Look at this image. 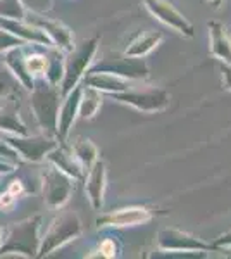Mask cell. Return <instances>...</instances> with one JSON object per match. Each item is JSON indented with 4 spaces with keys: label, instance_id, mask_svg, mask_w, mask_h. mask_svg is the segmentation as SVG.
Wrapping results in <instances>:
<instances>
[{
    "label": "cell",
    "instance_id": "1",
    "mask_svg": "<svg viewBox=\"0 0 231 259\" xmlns=\"http://www.w3.org/2000/svg\"><path fill=\"white\" fill-rule=\"evenodd\" d=\"M114 97L116 100H119V102L128 104V106L135 107L138 111H144V112L164 111L169 107V102H171V95L162 89H150L144 92L124 90V92H119V94H114Z\"/></svg>",
    "mask_w": 231,
    "mask_h": 259
},
{
    "label": "cell",
    "instance_id": "2",
    "mask_svg": "<svg viewBox=\"0 0 231 259\" xmlns=\"http://www.w3.org/2000/svg\"><path fill=\"white\" fill-rule=\"evenodd\" d=\"M145 7L152 16H155L161 23L166 26H169L171 30H174L179 35L192 38L195 35V28L184 16L179 12L169 0H144Z\"/></svg>",
    "mask_w": 231,
    "mask_h": 259
},
{
    "label": "cell",
    "instance_id": "3",
    "mask_svg": "<svg viewBox=\"0 0 231 259\" xmlns=\"http://www.w3.org/2000/svg\"><path fill=\"white\" fill-rule=\"evenodd\" d=\"M157 245L161 250H214L212 244H207L195 235L176 228H162L157 233Z\"/></svg>",
    "mask_w": 231,
    "mask_h": 259
},
{
    "label": "cell",
    "instance_id": "4",
    "mask_svg": "<svg viewBox=\"0 0 231 259\" xmlns=\"http://www.w3.org/2000/svg\"><path fill=\"white\" fill-rule=\"evenodd\" d=\"M94 71H102V73H112L116 76L126 78V80H147L149 78V68H147L144 57H131L116 56L114 59L102 62V66H97Z\"/></svg>",
    "mask_w": 231,
    "mask_h": 259
},
{
    "label": "cell",
    "instance_id": "5",
    "mask_svg": "<svg viewBox=\"0 0 231 259\" xmlns=\"http://www.w3.org/2000/svg\"><path fill=\"white\" fill-rule=\"evenodd\" d=\"M152 220V212L145 207H124V209L109 212L97 220L99 227H136Z\"/></svg>",
    "mask_w": 231,
    "mask_h": 259
},
{
    "label": "cell",
    "instance_id": "6",
    "mask_svg": "<svg viewBox=\"0 0 231 259\" xmlns=\"http://www.w3.org/2000/svg\"><path fill=\"white\" fill-rule=\"evenodd\" d=\"M97 44H99V38L85 41V44L74 52V56L71 57V61L68 64V73H66V83H64L66 90L73 89L79 78H81V74L85 73L86 66L90 64L91 57H94V54L97 50Z\"/></svg>",
    "mask_w": 231,
    "mask_h": 259
},
{
    "label": "cell",
    "instance_id": "7",
    "mask_svg": "<svg viewBox=\"0 0 231 259\" xmlns=\"http://www.w3.org/2000/svg\"><path fill=\"white\" fill-rule=\"evenodd\" d=\"M209 38H211V54L217 61L231 64V38L224 24L219 21H209Z\"/></svg>",
    "mask_w": 231,
    "mask_h": 259
},
{
    "label": "cell",
    "instance_id": "8",
    "mask_svg": "<svg viewBox=\"0 0 231 259\" xmlns=\"http://www.w3.org/2000/svg\"><path fill=\"white\" fill-rule=\"evenodd\" d=\"M88 171H90V177H88V182H86V190H88V194H90L94 207L99 209V207L102 206L104 189H106V166H104V162L95 161V164Z\"/></svg>",
    "mask_w": 231,
    "mask_h": 259
},
{
    "label": "cell",
    "instance_id": "9",
    "mask_svg": "<svg viewBox=\"0 0 231 259\" xmlns=\"http://www.w3.org/2000/svg\"><path fill=\"white\" fill-rule=\"evenodd\" d=\"M86 83L97 90H106L111 94L129 90V83L126 78L116 76L112 73H102V71H91V74L86 78Z\"/></svg>",
    "mask_w": 231,
    "mask_h": 259
},
{
    "label": "cell",
    "instance_id": "10",
    "mask_svg": "<svg viewBox=\"0 0 231 259\" xmlns=\"http://www.w3.org/2000/svg\"><path fill=\"white\" fill-rule=\"evenodd\" d=\"M164 40V33L157 31V30H149L144 31L142 35H138L135 40L131 41L128 49H126V56H131V57H145L149 52L157 47L159 44Z\"/></svg>",
    "mask_w": 231,
    "mask_h": 259
},
{
    "label": "cell",
    "instance_id": "11",
    "mask_svg": "<svg viewBox=\"0 0 231 259\" xmlns=\"http://www.w3.org/2000/svg\"><path fill=\"white\" fill-rule=\"evenodd\" d=\"M100 104H102V95L94 87H88L85 90V95H83L81 104H79V112H81L83 118H91L100 107Z\"/></svg>",
    "mask_w": 231,
    "mask_h": 259
},
{
    "label": "cell",
    "instance_id": "12",
    "mask_svg": "<svg viewBox=\"0 0 231 259\" xmlns=\"http://www.w3.org/2000/svg\"><path fill=\"white\" fill-rule=\"evenodd\" d=\"M74 154H76L78 161L81 162L83 168H86V169H90L97 161V149L91 145V142H88V140L79 142L76 147H74Z\"/></svg>",
    "mask_w": 231,
    "mask_h": 259
},
{
    "label": "cell",
    "instance_id": "13",
    "mask_svg": "<svg viewBox=\"0 0 231 259\" xmlns=\"http://www.w3.org/2000/svg\"><path fill=\"white\" fill-rule=\"evenodd\" d=\"M219 71L222 74V85H224L226 90L231 92V64L219 61Z\"/></svg>",
    "mask_w": 231,
    "mask_h": 259
},
{
    "label": "cell",
    "instance_id": "14",
    "mask_svg": "<svg viewBox=\"0 0 231 259\" xmlns=\"http://www.w3.org/2000/svg\"><path fill=\"white\" fill-rule=\"evenodd\" d=\"M100 252H102L104 257H114L116 256V244L114 240L106 239L100 244Z\"/></svg>",
    "mask_w": 231,
    "mask_h": 259
},
{
    "label": "cell",
    "instance_id": "15",
    "mask_svg": "<svg viewBox=\"0 0 231 259\" xmlns=\"http://www.w3.org/2000/svg\"><path fill=\"white\" fill-rule=\"evenodd\" d=\"M212 247H214V250L224 249V247H231V230H229V232H226V233H222V235L217 237L216 242L212 244Z\"/></svg>",
    "mask_w": 231,
    "mask_h": 259
},
{
    "label": "cell",
    "instance_id": "16",
    "mask_svg": "<svg viewBox=\"0 0 231 259\" xmlns=\"http://www.w3.org/2000/svg\"><path fill=\"white\" fill-rule=\"evenodd\" d=\"M28 69L31 71V73H38V71L45 69V59L43 57H31V59L28 61Z\"/></svg>",
    "mask_w": 231,
    "mask_h": 259
},
{
    "label": "cell",
    "instance_id": "17",
    "mask_svg": "<svg viewBox=\"0 0 231 259\" xmlns=\"http://www.w3.org/2000/svg\"><path fill=\"white\" fill-rule=\"evenodd\" d=\"M207 2H211V4H212V6H214V7H219V6H221V4H222V2H224V0H207Z\"/></svg>",
    "mask_w": 231,
    "mask_h": 259
},
{
    "label": "cell",
    "instance_id": "18",
    "mask_svg": "<svg viewBox=\"0 0 231 259\" xmlns=\"http://www.w3.org/2000/svg\"><path fill=\"white\" fill-rule=\"evenodd\" d=\"M226 30H228V35H229V38H231V24H229V26H226Z\"/></svg>",
    "mask_w": 231,
    "mask_h": 259
}]
</instances>
